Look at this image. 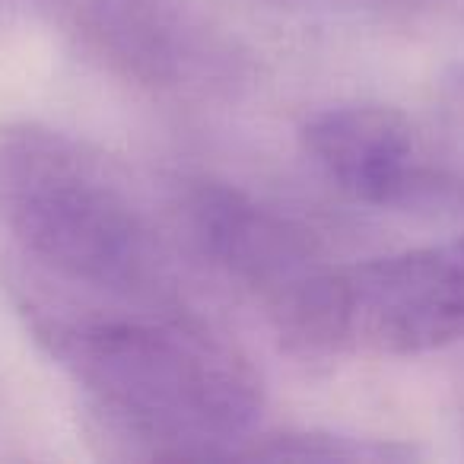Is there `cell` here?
Masks as SVG:
<instances>
[{"mask_svg": "<svg viewBox=\"0 0 464 464\" xmlns=\"http://www.w3.org/2000/svg\"><path fill=\"white\" fill-rule=\"evenodd\" d=\"M16 309L83 394L86 436L109 461H236L258 432L261 375L185 305Z\"/></svg>", "mask_w": 464, "mask_h": 464, "instance_id": "1", "label": "cell"}, {"mask_svg": "<svg viewBox=\"0 0 464 464\" xmlns=\"http://www.w3.org/2000/svg\"><path fill=\"white\" fill-rule=\"evenodd\" d=\"M0 248L16 305H181L172 258L128 181L48 124H0Z\"/></svg>", "mask_w": 464, "mask_h": 464, "instance_id": "2", "label": "cell"}, {"mask_svg": "<svg viewBox=\"0 0 464 464\" xmlns=\"http://www.w3.org/2000/svg\"><path fill=\"white\" fill-rule=\"evenodd\" d=\"M337 353L413 356L464 341V236L334 271Z\"/></svg>", "mask_w": 464, "mask_h": 464, "instance_id": "3", "label": "cell"}, {"mask_svg": "<svg viewBox=\"0 0 464 464\" xmlns=\"http://www.w3.org/2000/svg\"><path fill=\"white\" fill-rule=\"evenodd\" d=\"M188 229L217 271L280 318L324 271L309 232L232 185L204 181L185 200Z\"/></svg>", "mask_w": 464, "mask_h": 464, "instance_id": "4", "label": "cell"}, {"mask_svg": "<svg viewBox=\"0 0 464 464\" xmlns=\"http://www.w3.org/2000/svg\"><path fill=\"white\" fill-rule=\"evenodd\" d=\"M303 143L322 172L362 204L420 207L449 198L455 188L423 162L413 124L385 105L318 111L305 121Z\"/></svg>", "mask_w": 464, "mask_h": 464, "instance_id": "5", "label": "cell"}, {"mask_svg": "<svg viewBox=\"0 0 464 464\" xmlns=\"http://www.w3.org/2000/svg\"><path fill=\"white\" fill-rule=\"evenodd\" d=\"M83 45L118 77L153 90L207 83L219 54L179 0H71Z\"/></svg>", "mask_w": 464, "mask_h": 464, "instance_id": "6", "label": "cell"}, {"mask_svg": "<svg viewBox=\"0 0 464 464\" xmlns=\"http://www.w3.org/2000/svg\"><path fill=\"white\" fill-rule=\"evenodd\" d=\"M417 451L392 439L347 436L331 430H284L255 432L239 449L236 461H296V464H401Z\"/></svg>", "mask_w": 464, "mask_h": 464, "instance_id": "7", "label": "cell"}, {"mask_svg": "<svg viewBox=\"0 0 464 464\" xmlns=\"http://www.w3.org/2000/svg\"><path fill=\"white\" fill-rule=\"evenodd\" d=\"M388 14L413 23H461L464 26V0H375Z\"/></svg>", "mask_w": 464, "mask_h": 464, "instance_id": "8", "label": "cell"}, {"mask_svg": "<svg viewBox=\"0 0 464 464\" xmlns=\"http://www.w3.org/2000/svg\"><path fill=\"white\" fill-rule=\"evenodd\" d=\"M442 109L451 121L464 124V64H455L442 73Z\"/></svg>", "mask_w": 464, "mask_h": 464, "instance_id": "9", "label": "cell"}]
</instances>
